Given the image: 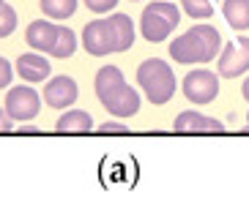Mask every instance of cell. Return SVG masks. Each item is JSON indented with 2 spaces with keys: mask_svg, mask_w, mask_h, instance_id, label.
Masks as SVG:
<instances>
[{
  "mask_svg": "<svg viewBox=\"0 0 249 199\" xmlns=\"http://www.w3.org/2000/svg\"><path fill=\"white\" fill-rule=\"evenodd\" d=\"M137 82L154 107H161L176 96V74H173L170 63H164L161 58L142 60L137 68Z\"/></svg>",
  "mask_w": 249,
  "mask_h": 199,
  "instance_id": "1",
  "label": "cell"
},
{
  "mask_svg": "<svg viewBox=\"0 0 249 199\" xmlns=\"http://www.w3.org/2000/svg\"><path fill=\"white\" fill-rule=\"evenodd\" d=\"M178 22H181V11H178L173 3H167V0H156V3L142 8L140 33H142L145 41L159 44V41H164V38L178 28Z\"/></svg>",
  "mask_w": 249,
  "mask_h": 199,
  "instance_id": "2",
  "label": "cell"
},
{
  "mask_svg": "<svg viewBox=\"0 0 249 199\" xmlns=\"http://www.w3.org/2000/svg\"><path fill=\"white\" fill-rule=\"evenodd\" d=\"M82 46L93 58H104L110 52H118V38L112 30L110 19H93L82 30Z\"/></svg>",
  "mask_w": 249,
  "mask_h": 199,
  "instance_id": "3",
  "label": "cell"
},
{
  "mask_svg": "<svg viewBox=\"0 0 249 199\" xmlns=\"http://www.w3.org/2000/svg\"><path fill=\"white\" fill-rule=\"evenodd\" d=\"M183 96L192 104H211L219 96V77L208 68H195L183 77Z\"/></svg>",
  "mask_w": 249,
  "mask_h": 199,
  "instance_id": "4",
  "label": "cell"
},
{
  "mask_svg": "<svg viewBox=\"0 0 249 199\" xmlns=\"http://www.w3.org/2000/svg\"><path fill=\"white\" fill-rule=\"evenodd\" d=\"M219 77H241L249 71V38L247 36H238L235 41L225 44L219 55Z\"/></svg>",
  "mask_w": 249,
  "mask_h": 199,
  "instance_id": "5",
  "label": "cell"
},
{
  "mask_svg": "<svg viewBox=\"0 0 249 199\" xmlns=\"http://www.w3.org/2000/svg\"><path fill=\"white\" fill-rule=\"evenodd\" d=\"M38 107H41V96L30 85H19V88L8 90L6 112L14 120H33L38 115Z\"/></svg>",
  "mask_w": 249,
  "mask_h": 199,
  "instance_id": "6",
  "label": "cell"
},
{
  "mask_svg": "<svg viewBox=\"0 0 249 199\" xmlns=\"http://www.w3.org/2000/svg\"><path fill=\"white\" fill-rule=\"evenodd\" d=\"M170 55L176 63H183V66H192V63H211L208 58V49H205L203 38L189 30V33H183V36L173 38V44H170Z\"/></svg>",
  "mask_w": 249,
  "mask_h": 199,
  "instance_id": "7",
  "label": "cell"
},
{
  "mask_svg": "<svg viewBox=\"0 0 249 199\" xmlns=\"http://www.w3.org/2000/svg\"><path fill=\"white\" fill-rule=\"evenodd\" d=\"M77 96H80V88H77V82L66 74L52 77L44 85V101L52 109H69V107L77 101Z\"/></svg>",
  "mask_w": 249,
  "mask_h": 199,
  "instance_id": "8",
  "label": "cell"
},
{
  "mask_svg": "<svg viewBox=\"0 0 249 199\" xmlns=\"http://www.w3.org/2000/svg\"><path fill=\"white\" fill-rule=\"evenodd\" d=\"M173 131L176 134H222L225 125L213 118H205V115H200V112H195V109H186L176 118Z\"/></svg>",
  "mask_w": 249,
  "mask_h": 199,
  "instance_id": "9",
  "label": "cell"
},
{
  "mask_svg": "<svg viewBox=\"0 0 249 199\" xmlns=\"http://www.w3.org/2000/svg\"><path fill=\"white\" fill-rule=\"evenodd\" d=\"M58 33H60L58 25L47 22V19H36V22H30L28 30H25V41L30 44V49L41 52V55H50V52L55 49Z\"/></svg>",
  "mask_w": 249,
  "mask_h": 199,
  "instance_id": "10",
  "label": "cell"
},
{
  "mask_svg": "<svg viewBox=\"0 0 249 199\" xmlns=\"http://www.w3.org/2000/svg\"><path fill=\"white\" fill-rule=\"evenodd\" d=\"M102 104H104V109L110 112V115H115V118H132L140 109V93L132 85H124L118 93H112L110 98H104Z\"/></svg>",
  "mask_w": 249,
  "mask_h": 199,
  "instance_id": "11",
  "label": "cell"
},
{
  "mask_svg": "<svg viewBox=\"0 0 249 199\" xmlns=\"http://www.w3.org/2000/svg\"><path fill=\"white\" fill-rule=\"evenodd\" d=\"M17 71L25 82H44L50 77V60L38 52H30V55H19L17 60Z\"/></svg>",
  "mask_w": 249,
  "mask_h": 199,
  "instance_id": "12",
  "label": "cell"
},
{
  "mask_svg": "<svg viewBox=\"0 0 249 199\" xmlns=\"http://www.w3.org/2000/svg\"><path fill=\"white\" fill-rule=\"evenodd\" d=\"M126 85V79H124V74H121V68L118 66H104V68H99V74H96V96L102 98H110L112 93H118V90Z\"/></svg>",
  "mask_w": 249,
  "mask_h": 199,
  "instance_id": "13",
  "label": "cell"
},
{
  "mask_svg": "<svg viewBox=\"0 0 249 199\" xmlns=\"http://www.w3.org/2000/svg\"><path fill=\"white\" fill-rule=\"evenodd\" d=\"M60 134H90L93 131V118L85 109H69L55 125Z\"/></svg>",
  "mask_w": 249,
  "mask_h": 199,
  "instance_id": "14",
  "label": "cell"
},
{
  "mask_svg": "<svg viewBox=\"0 0 249 199\" xmlns=\"http://www.w3.org/2000/svg\"><path fill=\"white\" fill-rule=\"evenodd\" d=\"M222 14L233 30H249V0H225Z\"/></svg>",
  "mask_w": 249,
  "mask_h": 199,
  "instance_id": "15",
  "label": "cell"
},
{
  "mask_svg": "<svg viewBox=\"0 0 249 199\" xmlns=\"http://www.w3.org/2000/svg\"><path fill=\"white\" fill-rule=\"evenodd\" d=\"M115 30V38H118V52H126L129 46L134 44V22L129 14H112L107 16Z\"/></svg>",
  "mask_w": 249,
  "mask_h": 199,
  "instance_id": "16",
  "label": "cell"
},
{
  "mask_svg": "<svg viewBox=\"0 0 249 199\" xmlns=\"http://www.w3.org/2000/svg\"><path fill=\"white\" fill-rule=\"evenodd\" d=\"M195 33H197L200 38H203V44L205 49H208V58H216V55H222V36H219V30L211 28V25H195Z\"/></svg>",
  "mask_w": 249,
  "mask_h": 199,
  "instance_id": "17",
  "label": "cell"
},
{
  "mask_svg": "<svg viewBox=\"0 0 249 199\" xmlns=\"http://www.w3.org/2000/svg\"><path fill=\"white\" fill-rule=\"evenodd\" d=\"M41 11L50 19H69L77 11V0H41Z\"/></svg>",
  "mask_w": 249,
  "mask_h": 199,
  "instance_id": "18",
  "label": "cell"
},
{
  "mask_svg": "<svg viewBox=\"0 0 249 199\" xmlns=\"http://www.w3.org/2000/svg\"><path fill=\"white\" fill-rule=\"evenodd\" d=\"M74 49H77V36H74V30L69 28H60L58 33V41H55V49L50 52V55H55V58H71Z\"/></svg>",
  "mask_w": 249,
  "mask_h": 199,
  "instance_id": "19",
  "label": "cell"
},
{
  "mask_svg": "<svg viewBox=\"0 0 249 199\" xmlns=\"http://www.w3.org/2000/svg\"><path fill=\"white\" fill-rule=\"evenodd\" d=\"M181 11L189 14L192 19H208L213 14V3L211 0H181Z\"/></svg>",
  "mask_w": 249,
  "mask_h": 199,
  "instance_id": "20",
  "label": "cell"
},
{
  "mask_svg": "<svg viewBox=\"0 0 249 199\" xmlns=\"http://www.w3.org/2000/svg\"><path fill=\"white\" fill-rule=\"evenodd\" d=\"M14 28H17V11L8 6V3H3V6H0V38L11 36Z\"/></svg>",
  "mask_w": 249,
  "mask_h": 199,
  "instance_id": "21",
  "label": "cell"
},
{
  "mask_svg": "<svg viewBox=\"0 0 249 199\" xmlns=\"http://www.w3.org/2000/svg\"><path fill=\"white\" fill-rule=\"evenodd\" d=\"M85 6L90 11H96V14H107V11H112L118 6V0H85Z\"/></svg>",
  "mask_w": 249,
  "mask_h": 199,
  "instance_id": "22",
  "label": "cell"
},
{
  "mask_svg": "<svg viewBox=\"0 0 249 199\" xmlns=\"http://www.w3.org/2000/svg\"><path fill=\"white\" fill-rule=\"evenodd\" d=\"M99 134H104V137H124V134H129V128L124 123H102Z\"/></svg>",
  "mask_w": 249,
  "mask_h": 199,
  "instance_id": "23",
  "label": "cell"
},
{
  "mask_svg": "<svg viewBox=\"0 0 249 199\" xmlns=\"http://www.w3.org/2000/svg\"><path fill=\"white\" fill-rule=\"evenodd\" d=\"M11 63L6 58H0V88H8V82H11Z\"/></svg>",
  "mask_w": 249,
  "mask_h": 199,
  "instance_id": "24",
  "label": "cell"
},
{
  "mask_svg": "<svg viewBox=\"0 0 249 199\" xmlns=\"http://www.w3.org/2000/svg\"><path fill=\"white\" fill-rule=\"evenodd\" d=\"M8 131H14V118L6 112V107L0 109V134H8Z\"/></svg>",
  "mask_w": 249,
  "mask_h": 199,
  "instance_id": "25",
  "label": "cell"
},
{
  "mask_svg": "<svg viewBox=\"0 0 249 199\" xmlns=\"http://www.w3.org/2000/svg\"><path fill=\"white\" fill-rule=\"evenodd\" d=\"M17 131H19V134H38V128H36V125H19Z\"/></svg>",
  "mask_w": 249,
  "mask_h": 199,
  "instance_id": "26",
  "label": "cell"
},
{
  "mask_svg": "<svg viewBox=\"0 0 249 199\" xmlns=\"http://www.w3.org/2000/svg\"><path fill=\"white\" fill-rule=\"evenodd\" d=\"M241 93H244V98H247V101H249V77H247V79H244V85H241Z\"/></svg>",
  "mask_w": 249,
  "mask_h": 199,
  "instance_id": "27",
  "label": "cell"
},
{
  "mask_svg": "<svg viewBox=\"0 0 249 199\" xmlns=\"http://www.w3.org/2000/svg\"><path fill=\"white\" fill-rule=\"evenodd\" d=\"M244 131H247V134H249V112H247V128H244Z\"/></svg>",
  "mask_w": 249,
  "mask_h": 199,
  "instance_id": "28",
  "label": "cell"
},
{
  "mask_svg": "<svg viewBox=\"0 0 249 199\" xmlns=\"http://www.w3.org/2000/svg\"><path fill=\"white\" fill-rule=\"evenodd\" d=\"M0 6H3V0H0Z\"/></svg>",
  "mask_w": 249,
  "mask_h": 199,
  "instance_id": "29",
  "label": "cell"
}]
</instances>
